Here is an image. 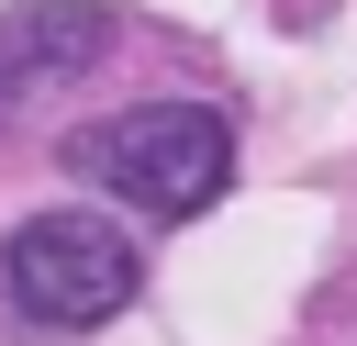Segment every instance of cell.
Instances as JSON below:
<instances>
[{
    "mask_svg": "<svg viewBox=\"0 0 357 346\" xmlns=\"http://www.w3.org/2000/svg\"><path fill=\"white\" fill-rule=\"evenodd\" d=\"M67 167L100 179L112 201L156 212V223H190L223 179H234V123L212 100H134L112 123H78L67 134Z\"/></svg>",
    "mask_w": 357,
    "mask_h": 346,
    "instance_id": "obj_1",
    "label": "cell"
},
{
    "mask_svg": "<svg viewBox=\"0 0 357 346\" xmlns=\"http://www.w3.org/2000/svg\"><path fill=\"white\" fill-rule=\"evenodd\" d=\"M134 301V234L112 212H33L0 234V313L33 335H89Z\"/></svg>",
    "mask_w": 357,
    "mask_h": 346,
    "instance_id": "obj_2",
    "label": "cell"
},
{
    "mask_svg": "<svg viewBox=\"0 0 357 346\" xmlns=\"http://www.w3.org/2000/svg\"><path fill=\"white\" fill-rule=\"evenodd\" d=\"M112 45V22L89 0H45V11H11L0 22V112H33L45 89H67L89 56Z\"/></svg>",
    "mask_w": 357,
    "mask_h": 346,
    "instance_id": "obj_3",
    "label": "cell"
},
{
    "mask_svg": "<svg viewBox=\"0 0 357 346\" xmlns=\"http://www.w3.org/2000/svg\"><path fill=\"white\" fill-rule=\"evenodd\" d=\"M279 11H335V0H279Z\"/></svg>",
    "mask_w": 357,
    "mask_h": 346,
    "instance_id": "obj_4",
    "label": "cell"
}]
</instances>
